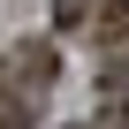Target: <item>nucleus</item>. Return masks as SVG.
I'll return each mask as SVG.
<instances>
[{
    "label": "nucleus",
    "mask_w": 129,
    "mask_h": 129,
    "mask_svg": "<svg viewBox=\"0 0 129 129\" xmlns=\"http://www.w3.org/2000/svg\"><path fill=\"white\" fill-rule=\"evenodd\" d=\"M53 69H61V53H53L46 38H30V46H15V53H8V69H0V84H8V91H15L23 106H30L38 91H53Z\"/></svg>",
    "instance_id": "f257e3e1"
},
{
    "label": "nucleus",
    "mask_w": 129,
    "mask_h": 129,
    "mask_svg": "<svg viewBox=\"0 0 129 129\" xmlns=\"http://www.w3.org/2000/svg\"><path fill=\"white\" fill-rule=\"evenodd\" d=\"M91 15H99V0H53V23L61 30H84Z\"/></svg>",
    "instance_id": "f03ea898"
},
{
    "label": "nucleus",
    "mask_w": 129,
    "mask_h": 129,
    "mask_svg": "<svg viewBox=\"0 0 129 129\" xmlns=\"http://www.w3.org/2000/svg\"><path fill=\"white\" fill-rule=\"evenodd\" d=\"M69 129H84V121H69Z\"/></svg>",
    "instance_id": "7ed1b4c3"
}]
</instances>
